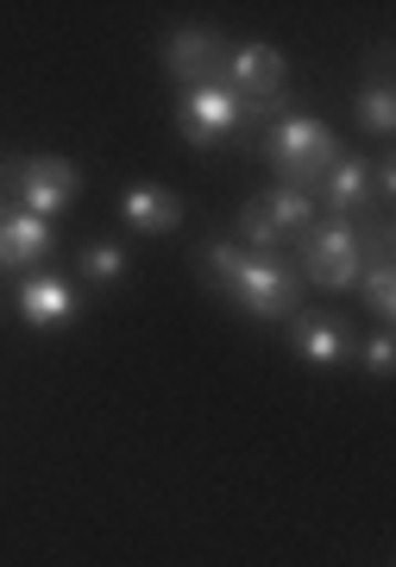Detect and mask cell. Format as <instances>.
Returning a JSON list of instances; mask_svg holds the SVG:
<instances>
[{
	"mask_svg": "<svg viewBox=\"0 0 396 567\" xmlns=\"http://www.w3.org/2000/svg\"><path fill=\"white\" fill-rule=\"evenodd\" d=\"M196 265H201V278L220 284V290H227L246 316H258V322L296 316L302 271L290 259H278V252H246V246H233V240H215V246L196 252Z\"/></svg>",
	"mask_w": 396,
	"mask_h": 567,
	"instance_id": "obj_1",
	"label": "cell"
},
{
	"mask_svg": "<svg viewBox=\"0 0 396 567\" xmlns=\"http://www.w3.org/2000/svg\"><path fill=\"white\" fill-rule=\"evenodd\" d=\"M264 158H271L283 189H315L321 171L340 158V140L321 121H309V114H278L264 126Z\"/></svg>",
	"mask_w": 396,
	"mask_h": 567,
	"instance_id": "obj_2",
	"label": "cell"
},
{
	"mask_svg": "<svg viewBox=\"0 0 396 567\" xmlns=\"http://www.w3.org/2000/svg\"><path fill=\"white\" fill-rule=\"evenodd\" d=\"M365 240H358V227L346 221V215H321L309 234H302V271H309V284H321V290H353L358 271H365Z\"/></svg>",
	"mask_w": 396,
	"mask_h": 567,
	"instance_id": "obj_3",
	"label": "cell"
},
{
	"mask_svg": "<svg viewBox=\"0 0 396 567\" xmlns=\"http://www.w3.org/2000/svg\"><path fill=\"white\" fill-rule=\"evenodd\" d=\"M246 126H258V114L246 102H239L227 82H208V89H189L177 102V133L196 152H208V145H227V140H239Z\"/></svg>",
	"mask_w": 396,
	"mask_h": 567,
	"instance_id": "obj_4",
	"label": "cell"
},
{
	"mask_svg": "<svg viewBox=\"0 0 396 567\" xmlns=\"http://www.w3.org/2000/svg\"><path fill=\"white\" fill-rule=\"evenodd\" d=\"M315 227V196L309 189H271V196H252L239 208V246L246 252H278V240L290 234H309Z\"/></svg>",
	"mask_w": 396,
	"mask_h": 567,
	"instance_id": "obj_5",
	"label": "cell"
},
{
	"mask_svg": "<svg viewBox=\"0 0 396 567\" xmlns=\"http://www.w3.org/2000/svg\"><path fill=\"white\" fill-rule=\"evenodd\" d=\"M283 82H290V63H283L278 44H239V51H227V89L252 114H283Z\"/></svg>",
	"mask_w": 396,
	"mask_h": 567,
	"instance_id": "obj_6",
	"label": "cell"
},
{
	"mask_svg": "<svg viewBox=\"0 0 396 567\" xmlns=\"http://www.w3.org/2000/svg\"><path fill=\"white\" fill-rule=\"evenodd\" d=\"M164 70L183 82V95H189V89H208V82H220V70H227V39L208 32V25H183V32H170V44H164Z\"/></svg>",
	"mask_w": 396,
	"mask_h": 567,
	"instance_id": "obj_7",
	"label": "cell"
},
{
	"mask_svg": "<svg viewBox=\"0 0 396 567\" xmlns=\"http://www.w3.org/2000/svg\"><path fill=\"white\" fill-rule=\"evenodd\" d=\"M20 203L25 215H39V221H51V215H63V208L82 196V171L70 158H25L20 164Z\"/></svg>",
	"mask_w": 396,
	"mask_h": 567,
	"instance_id": "obj_8",
	"label": "cell"
},
{
	"mask_svg": "<svg viewBox=\"0 0 396 567\" xmlns=\"http://www.w3.org/2000/svg\"><path fill=\"white\" fill-rule=\"evenodd\" d=\"M309 196H315V208H327V215H346V221H353V208L372 203V158L340 152V158L321 171V183L309 189Z\"/></svg>",
	"mask_w": 396,
	"mask_h": 567,
	"instance_id": "obj_9",
	"label": "cell"
},
{
	"mask_svg": "<svg viewBox=\"0 0 396 567\" xmlns=\"http://www.w3.org/2000/svg\"><path fill=\"white\" fill-rule=\"evenodd\" d=\"M290 347H296L309 365L334 372V365L353 360V334L334 322V316H290Z\"/></svg>",
	"mask_w": 396,
	"mask_h": 567,
	"instance_id": "obj_10",
	"label": "cell"
},
{
	"mask_svg": "<svg viewBox=\"0 0 396 567\" xmlns=\"http://www.w3.org/2000/svg\"><path fill=\"white\" fill-rule=\"evenodd\" d=\"M51 246H58V234H51V221H39V215H0V265L7 271H20V265H39L51 259Z\"/></svg>",
	"mask_w": 396,
	"mask_h": 567,
	"instance_id": "obj_11",
	"label": "cell"
},
{
	"mask_svg": "<svg viewBox=\"0 0 396 567\" xmlns=\"http://www.w3.org/2000/svg\"><path fill=\"white\" fill-rule=\"evenodd\" d=\"M119 215H126L133 234H177L183 227V196L177 189H158V183H139V189H126Z\"/></svg>",
	"mask_w": 396,
	"mask_h": 567,
	"instance_id": "obj_12",
	"label": "cell"
},
{
	"mask_svg": "<svg viewBox=\"0 0 396 567\" xmlns=\"http://www.w3.org/2000/svg\"><path fill=\"white\" fill-rule=\"evenodd\" d=\"M20 316L32 328H70L76 322V290L63 278H25L20 284Z\"/></svg>",
	"mask_w": 396,
	"mask_h": 567,
	"instance_id": "obj_13",
	"label": "cell"
},
{
	"mask_svg": "<svg viewBox=\"0 0 396 567\" xmlns=\"http://www.w3.org/2000/svg\"><path fill=\"white\" fill-rule=\"evenodd\" d=\"M358 290H365V309H372V316H384V322L396 316V271H390V259L365 265V271H358Z\"/></svg>",
	"mask_w": 396,
	"mask_h": 567,
	"instance_id": "obj_14",
	"label": "cell"
},
{
	"mask_svg": "<svg viewBox=\"0 0 396 567\" xmlns=\"http://www.w3.org/2000/svg\"><path fill=\"white\" fill-rule=\"evenodd\" d=\"M358 126H365V133H390V126H396V95H390V76H377L372 89H358Z\"/></svg>",
	"mask_w": 396,
	"mask_h": 567,
	"instance_id": "obj_15",
	"label": "cell"
},
{
	"mask_svg": "<svg viewBox=\"0 0 396 567\" xmlns=\"http://www.w3.org/2000/svg\"><path fill=\"white\" fill-rule=\"evenodd\" d=\"M82 271H88L95 284H114V278H126V252H119L114 240H107V246H88V252H82Z\"/></svg>",
	"mask_w": 396,
	"mask_h": 567,
	"instance_id": "obj_16",
	"label": "cell"
},
{
	"mask_svg": "<svg viewBox=\"0 0 396 567\" xmlns=\"http://www.w3.org/2000/svg\"><path fill=\"white\" fill-rule=\"evenodd\" d=\"M390 360H396L390 334H372V341H365V372H377V379H384V372H390Z\"/></svg>",
	"mask_w": 396,
	"mask_h": 567,
	"instance_id": "obj_17",
	"label": "cell"
},
{
	"mask_svg": "<svg viewBox=\"0 0 396 567\" xmlns=\"http://www.w3.org/2000/svg\"><path fill=\"white\" fill-rule=\"evenodd\" d=\"M0 215H7V208H0Z\"/></svg>",
	"mask_w": 396,
	"mask_h": 567,
	"instance_id": "obj_18",
	"label": "cell"
}]
</instances>
